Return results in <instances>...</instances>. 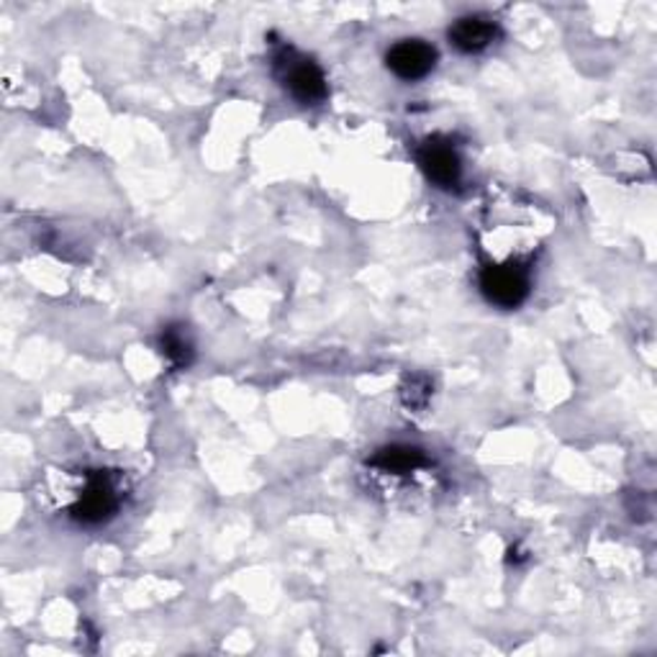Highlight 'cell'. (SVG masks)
I'll return each instance as SVG.
<instances>
[{
	"mask_svg": "<svg viewBox=\"0 0 657 657\" xmlns=\"http://www.w3.org/2000/svg\"><path fill=\"white\" fill-rule=\"evenodd\" d=\"M480 290L488 303L499 309H516L530 296V275L519 265H488L480 272Z\"/></svg>",
	"mask_w": 657,
	"mask_h": 657,
	"instance_id": "6da1fadb",
	"label": "cell"
},
{
	"mask_svg": "<svg viewBox=\"0 0 657 657\" xmlns=\"http://www.w3.org/2000/svg\"><path fill=\"white\" fill-rule=\"evenodd\" d=\"M278 65L282 70V82H286V88L290 90V96H293L296 101H301L305 105L324 101L328 88H326L324 73H321V67L316 63H311V59L305 57H298L293 52H282Z\"/></svg>",
	"mask_w": 657,
	"mask_h": 657,
	"instance_id": "7a4b0ae2",
	"label": "cell"
},
{
	"mask_svg": "<svg viewBox=\"0 0 657 657\" xmlns=\"http://www.w3.org/2000/svg\"><path fill=\"white\" fill-rule=\"evenodd\" d=\"M386 63L388 70H391L396 78L414 82L426 78V75L434 70V65H437V49L422 40H403L393 44Z\"/></svg>",
	"mask_w": 657,
	"mask_h": 657,
	"instance_id": "3957f363",
	"label": "cell"
},
{
	"mask_svg": "<svg viewBox=\"0 0 657 657\" xmlns=\"http://www.w3.org/2000/svg\"><path fill=\"white\" fill-rule=\"evenodd\" d=\"M419 165H422L426 178H430L434 186L455 188L457 182H460L463 163L460 157H457L453 144L430 140L422 149H419Z\"/></svg>",
	"mask_w": 657,
	"mask_h": 657,
	"instance_id": "277c9868",
	"label": "cell"
},
{
	"mask_svg": "<svg viewBox=\"0 0 657 657\" xmlns=\"http://www.w3.org/2000/svg\"><path fill=\"white\" fill-rule=\"evenodd\" d=\"M119 509V493L109 480L98 476L90 480L86 493L80 495V501L75 503L73 516L82 524H101L105 519L113 516V511Z\"/></svg>",
	"mask_w": 657,
	"mask_h": 657,
	"instance_id": "5b68a950",
	"label": "cell"
},
{
	"mask_svg": "<svg viewBox=\"0 0 657 657\" xmlns=\"http://www.w3.org/2000/svg\"><path fill=\"white\" fill-rule=\"evenodd\" d=\"M495 36H499V26L483 16H465L449 29V42L463 55H478V52L488 49L495 42Z\"/></svg>",
	"mask_w": 657,
	"mask_h": 657,
	"instance_id": "8992f818",
	"label": "cell"
},
{
	"mask_svg": "<svg viewBox=\"0 0 657 657\" xmlns=\"http://www.w3.org/2000/svg\"><path fill=\"white\" fill-rule=\"evenodd\" d=\"M372 465H376V468H380L383 472L403 476V472H414L419 468H424L426 457H424L422 449H416V447L393 445V447L380 449V453L376 455V460H372Z\"/></svg>",
	"mask_w": 657,
	"mask_h": 657,
	"instance_id": "52a82bcc",
	"label": "cell"
},
{
	"mask_svg": "<svg viewBox=\"0 0 657 657\" xmlns=\"http://www.w3.org/2000/svg\"><path fill=\"white\" fill-rule=\"evenodd\" d=\"M163 353L170 357L178 368H182V365L190 363L193 347H190V342L182 328H167V332L163 334Z\"/></svg>",
	"mask_w": 657,
	"mask_h": 657,
	"instance_id": "ba28073f",
	"label": "cell"
},
{
	"mask_svg": "<svg viewBox=\"0 0 657 657\" xmlns=\"http://www.w3.org/2000/svg\"><path fill=\"white\" fill-rule=\"evenodd\" d=\"M430 391H432V386L424 376L409 378L407 386H403V391H401L403 403H407L409 409H424L426 401H430V396H432Z\"/></svg>",
	"mask_w": 657,
	"mask_h": 657,
	"instance_id": "9c48e42d",
	"label": "cell"
}]
</instances>
